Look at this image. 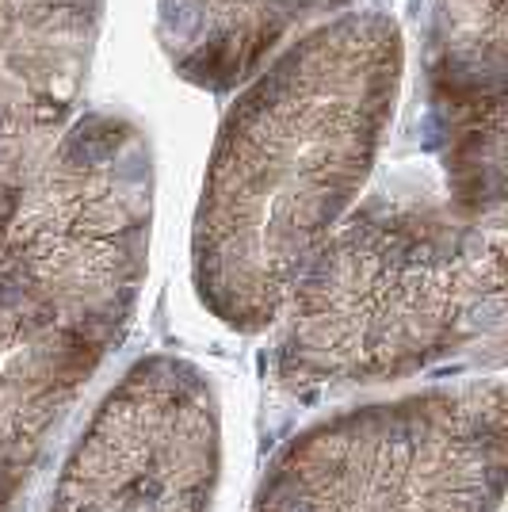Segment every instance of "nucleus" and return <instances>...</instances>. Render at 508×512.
<instances>
[{
    "mask_svg": "<svg viewBox=\"0 0 508 512\" xmlns=\"http://www.w3.org/2000/svg\"><path fill=\"white\" fill-rule=\"evenodd\" d=\"M402 69L398 20L367 8L310 27L245 81L191 222V279L222 325H276L375 169Z\"/></svg>",
    "mask_w": 508,
    "mask_h": 512,
    "instance_id": "obj_1",
    "label": "nucleus"
},
{
    "mask_svg": "<svg viewBox=\"0 0 508 512\" xmlns=\"http://www.w3.org/2000/svg\"><path fill=\"white\" fill-rule=\"evenodd\" d=\"M153 230V153L123 115L73 119L0 245V512L127 333Z\"/></svg>",
    "mask_w": 508,
    "mask_h": 512,
    "instance_id": "obj_2",
    "label": "nucleus"
},
{
    "mask_svg": "<svg viewBox=\"0 0 508 512\" xmlns=\"http://www.w3.org/2000/svg\"><path fill=\"white\" fill-rule=\"evenodd\" d=\"M501 226L436 195H379L344 214L276 318L283 386L394 383L501 337Z\"/></svg>",
    "mask_w": 508,
    "mask_h": 512,
    "instance_id": "obj_3",
    "label": "nucleus"
},
{
    "mask_svg": "<svg viewBox=\"0 0 508 512\" xmlns=\"http://www.w3.org/2000/svg\"><path fill=\"white\" fill-rule=\"evenodd\" d=\"M505 467V383L428 386L302 428L268 463L253 512H497Z\"/></svg>",
    "mask_w": 508,
    "mask_h": 512,
    "instance_id": "obj_4",
    "label": "nucleus"
},
{
    "mask_svg": "<svg viewBox=\"0 0 508 512\" xmlns=\"http://www.w3.org/2000/svg\"><path fill=\"white\" fill-rule=\"evenodd\" d=\"M222 406L199 363H130L69 444L46 512H211Z\"/></svg>",
    "mask_w": 508,
    "mask_h": 512,
    "instance_id": "obj_5",
    "label": "nucleus"
},
{
    "mask_svg": "<svg viewBox=\"0 0 508 512\" xmlns=\"http://www.w3.org/2000/svg\"><path fill=\"white\" fill-rule=\"evenodd\" d=\"M104 0H0V245L77 115Z\"/></svg>",
    "mask_w": 508,
    "mask_h": 512,
    "instance_id": "obj_6",
    "label": "nucleus"
},
{
    "mask_svg": "<svg viewBox=\"0 0 508 512\" xmlns=\"http://www.w3.org/2000/svg\"><path fill=\"white\" fill-rule=\"evenodd\" d=\"M428 92L447 203L478 222H505V0H436Z\"/></svg>",
    "mask_w": 508,
    "mask_h": 512,
    "instance_id": "obj_7",
    "label": "nucleus"
},
{
    "mask_svg": "<svg viewBox=\"0 0 508 512\" xmlns=\"http://www.w3.org/2000/svg\"><path fill=\"white\" fill-rule=\"evenodd\" d=\"M348 4L352 0H157V43L184 81L230 92L256 77L302 27Z\"/></svg>",
    "mask_w": 508,
    "mask_h": 512,
    "instance_id": "obj_8",
    "label": "nucleus"
}]
</instances>
